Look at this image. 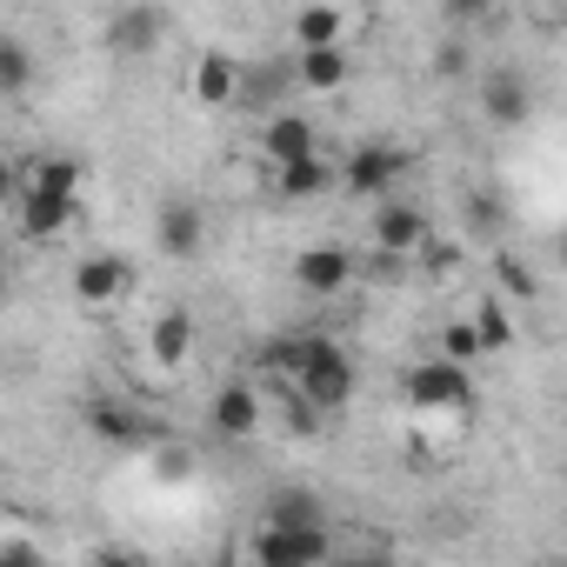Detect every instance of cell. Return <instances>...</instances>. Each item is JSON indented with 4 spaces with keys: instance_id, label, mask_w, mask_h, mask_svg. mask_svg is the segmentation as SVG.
I'll return each mask as SVG.
<instances>
[{
    "instance_id": "6",
    "label": "cell",
    "mask_w": 567,
    "mask_h": 567,
    "mask_svg": "<svg viewBox=\"0 0 567 567\" xmlns=\"http://www.w3.org/2000/svg\"><path fill=\"white\" fill-rule=\"evenodd\" d=\"M295 288H301L308 301H334V295H348V288H354V247H341V240H315V247H301V254H295Z\"/></svg>"
},
{
    "instance_id": "13",
    "label": "cell",
    "mask_w": 567,
    "mask_h": 567,
    "mask_svg": "<svg viewBox=\"0 0 567 567\" xmlns=\"http://www.w3.org/2000/svg\"><path fill=\"white\" fill-rule=\"evenodd\" d=\"M14 214H21V240H61L81 214V194H41V187H21L14 194Z\"/></svg>"
},
{
    "instance_id": "21",
    "label": "cell",
    "mask_w": 567,
    "mask_h": 567,
    "mask_svg": "<svg viewBox=\"0 0 567 567\" xmlns=\"http://www.w3.org/2000/svg\"><path fill=\"white\" fill-rule=\"evenodd\" d=\"M260 520H328V494L308 487V481L267 487V494H260Z\"/></svg>"
},
{
    "instance_id": "33",
    "label": "cell",
    "mask_w": 567,
    "mask_h": 567,
    "mask_svg": "<svg viewBox=\"0 0 567 567\" xmlns=\"http://www.w3.org/2000/svg\"><path fill=\"white\" fill-rule=\"evenodd\" d=\"M540 8H567V0H540Z\"/></svg>"
},
{
    "instance_id": "23",
    "label": "cell",
    "mask_w": 567,
    "mask_h": 567,
    "mask_svg": "<svg viewBox=\"0 0 567 567\" xmlns=\"http://www.w3.org/2000/svg\"><path fill=\"white\" fill-rule=\"evenodd\" d=\"M474 328H481L487 354H507V348H514V315H507V295H481V308H474Z\"/></svg>"
},
{
    "instance_id": "2",
    "label": "cell",
    "mask_w": 567,
    "mask_h": 567,
    "mask_svg": "<svg viewBox=\"0 0 567 567\" xmlns=\"http://www.w3.org/2000/svg\"><path fill=\"white\" fill-rule=\"evenodd\" d=\"M341 547H334L328 520H260L247 540V560H260V567H321Z\"/></svg>"
},
{
    "instance_id": "1",
    "label": "cell",
    "mask_w": 567,
    "mask_h": 567,
    "mask_svg": "<svg viewBox=\"0 0 567 567\" xmlns=\"http://www.w3.org/2000/svg\"><path fill=\"white\" fill-rule=\"evenodd\" d=\"M295 401L315 414H341L354 401V361L328 334H301V368H295Z\"/></svg>"
},
{
    "instance_id": "11",
    "label": "cell",
    "mask_w": 567,
    "mask_h": 567,
    "mask_svg": "<svg viewBox=\"0 0 567 567\" xmlns=\"http://www.w3.org/2000/svg\"><path fill=\"white\" fill-rule=\"evenodd\" d=\"M154 247H161L167 260H194V254L207 247V207L187 200V194L161 200V207H154Z\"/></svg>"
},
{
    "instance_id": "17",
    "label": "cell",
    "mask_w": 567,
    "mask_h": 567,
    "mask_svg": "<svg viewBox=\"0 0 567 567\" xmlns=\"http://www.w3.org/2000/svg\"><path fill=\"white\" fill-rule=\"evenodd\" d=\"M288 94H301V61H260V68H247L240 74V107H274V101H288Z\"/></svg>"
},
{
    "instance_id": "10",
    "label": "cell",
    "mask_w": 567,
    "mask_h": 567,
    "mask_svg": "<svg viewBox=\"0 0 567 567\" xmlns=\"http://www.w3.org/2000/svg\"><path fill=\"white\" fill-rule=\"evenodd\" d=\"M161 34H167V14L154 8V0H127V8H114V14H107V28H101L107 54H121V61L154 54V48H161Z\"/></svg>"
},
{
    "instance_id": "25",
    "label": "cell",
    "mask_w": 567,
    "mask_h": 567,
    "mask_svg": "<svg viewBox=\"0 0 567 567\" xmlns=\"http://www.w3.org/2000/svg\"><path fill=\"white\" fill-rule=\"evenodd\" d=\"M467 227H474L481 240H501V234H507V200H501L494 187H474V194H467Z\"/></svg>"
},
{
    "instance_id": "5",
    "label": "cell",
    "mask_w": 567,
    "mask_h": 567,
    "mask_svg": "<svg viewBox=\"0 0 567 567\" xmlns=\"http://www.w3.org/2000/svg\"><path fill=\"white\" fill-rule=\"evenodd\" d=\"M401 174H408V154H401V147L361 141V147L341 161V194H354V200H388V194L401 187Z\"/></svg>"
},
{
    "instance_id": "15",
    "label": "cell",
    "mask_w": 567,
    "mask_h": 567,
    "mask_svg": "<svg viewBox=\"0 0 567 567\" xmlns=\"http://www.w3.org/2000/svg\"><path fill=\"white\" fill-rule=\"evenodd\" d=\"M267 174H274V200H288V207H308V200L341 187V167H328V154H301V161L267 167Z\"/></svg>"
},
{
    "instance_id": "30",
    "label": "cell",
    "mask_w": 567,
    "mask_h": 567,
    "mask_svg": "<svg viewBox=\"0 0 567 567\" xmlns=\"http://www.w3.org/2000/svg\"><path fill=\"white\" fill-rule=\"evenodd\" d=\"M421 267H434V274H454V267H461V247L427 234V247H421Z\"/></svg>"
},
{
    "instance_id": "18",
    "label": "cell",
    "mask_w": 567,
    "mask_h": 567,
    "mask_svg": "<svg viewBox=\"0 0 567 567\" xmlns=\"http://www.w3.org/2000/svg\"><path fill=\"white\" fill-rule=\"evenodd\" d=\"M147 354H154V368L181 374V368L194 361V321H187L181 308H161L154 328H147Z\"/></svg>"
},
{
    "instance_id": "16",
    "label": "cell",
    "mask_w": 567,
    "mask_h": 567,
    "mask_svg": "<svg viewBox=\"0 0 567 567\" xmlns=\"http://www.w3.org/2000/svg\"><path fill=\"white\" fill-rule=\"evenodd\" d=\"M240 61L234 54H200L194 61V74H187V94H194V107H240Z\"/></svg>"
},
{
    "instance_id": "26",
    "label": "cell",
    "mask_w": 567,
    "mask_h": 567,
    "mask_svg": "<svg viewBox=\"0 0 567 567\" xmlns=\"http://www.w3.org/2000/svg\"><path fill=\"white\" fill-rule=\"evenodd\" d=\"M434 354H447V361H467V368H474V361L487 354V341H481L474 315H467V321H447V328H441V341H434Z\"/></svg>"
},
{
    "instance_id": "4",
    "label": "cell",
    "mask_w": 567,
    "mask_h": 567,
    "mask_svg": "<svg viewBox=\"0 0 567 567\" xmlns=\"http://www.w3.org/2000/svg\"><path fill=\"white\" fill-rule=\"evenodd\" d=\"M74 301L87 308V315H107V308H121L127 301V288H134V267L114 254V247H94V254H81L74 260Z\"/></svg>"
},
{
    "instance_id": "29",
    "label": "cell",
    "mask_w": 567,
    "mask_h": 567,
    "mask_svg": "<svg viewBox=\"0 0 567 567\" xmlns=\"http://www.w3.org/2000/svg\"><path fill=\"white\" fill-rule=\"evenodd\" d=\"M154 474L161 481H187L194 474V454L187 447H154Z\"/></svg>"
},
{
    "instance_id": "8",
    "label": "cell",
    "mask_w": 567,
    "mask_h": 567,
    "mask_svg": "<svg viewBox=\"0 0 567 567\" xmlns=\"http://www.w3.org/2000/svg\"><path fill=\"white\" fill-rule=\"evenodd\" d=\"M368 240H374V254H388V260H408V254H421V247H427V214H421L414 200L388 194V200H374Z\"/></svg>"
},
{
    "instance_id": "22",
    "label": "cell",
    "mask_w": 567,
    "mask_h": 567,
    "mask_svg": "<svg viewBox=\"0 0 567 567\" xmlns=\"http://www.w3.org/2000/svg\"><path fill=\"white\" fill-rule=\"evenodd\" d=\"M494 280H501L507 301H534V295H540V274H534L514 247H494Z\"/></svg>"
},
{
    "instance_id": "9",
    "label": "cell",
    "mask_w": 567,
    "mask_h": 567,
    "mask_svg": "<svg viewBox=\"0 0 567 567\" xmlns=\"http://www.w3.org/2000/svg\"><path fill=\"white\" fill-rule=\"evenodd\" d=\"M81 421H87V434H94L101 447H114V454H134V447H154V421H147L141 408H127V401H114V394H94V401L81 408Z\"/></svg>"
},
{
    "instance_id": "27",
    "label": "cell",
    "mask_w": 567,
    "mask_h": 567,
    "mask_svg": "<svg viewBox=\"0 0 567 567\" xmlns=\"http://www.w3.org/2000/svg\"><path fill=\"white\" fill-rule=\"evenodd\" d=\"M467 68H474L467 61V41H441L434 48V81H467Z\"/></svg>"
},
{
    "instance_id": "14",
    "label": "cell",
    "mask_w": 567,
    "mask_h": 567,
    "mask_svg": "<svg viewBox=\"0 0 567 567\" xmlns=\"http://www.w3.org/2000/svg\"><path fill=\"white\" fill-rule=\"evenodd\" d=\"M301 154H321V127L308 114H260V161L267 167H288Z\"/></svg>"
},
{
    "instance_id": "28",
    "label": "cell",
    "mask_w": 567,
    "mask_h": 567,
    "mask_svg": "<svg viewBox=\"0 0 567 567\" xmlns=\"http://www.w3.org/2000/svg\"><path fill=\"white\" fill-rule=\"evenodd\" d=\"M441 14L454 28H481V21H494V0H441Z\"/></svg>"
},
{
    "instance_id": "24",
    "label": "cell",
    "mask_w": 567,
    "mask_h": 567,
    "mask_svg": "<svg viewBox=\"0 0 567 567\" xmlns=\"http://www.w3.org/2000/svg\"><path fill=\"white\" fill-rule=\"evenodd\" d=\"M34 87V54H28V41L21 34H8V41H0V94H28Z\"/></svg>"
},
{
    "instance_id": "12",
    "label": "cell",
    "mask_w": 567,
    "mask_h": 567,
    "mask_svg": "<svg viewBox=\"0 0 567 567\" xmlns=\"http://www.w3.org/2000/svg\"><path fill=\"white\" fill-rule=\"evenodd\" d=\"M207 427H214L220 441H254V434L267 427V394H260L254 381H227V388H214Z\"/></svg>"
},
{
    "instance_id": "20",
    "label": "cell",
    "mask_w": 567,
    "mask_h": 567,
    "mask_svg": "<svg viewBox=\"0 0 567 567\" xmlns=\"http://www.w3.org/2000/svg\"><path fill=\"white\" fill-rule=\"evenodd\" d=\"M295 48H341L348 41V14H341V0H308V8L295 14Z\"/></svg>"
},
{
    "instance_id": "19",
    "label": "cell",
    "mask_w": 567,
    "mask_h": 567,
    "mask_svg": "<svg viewBox=\"0 0 567 567\" xmlns=\"http://www.w3.org/2000/svg\"><path fill=\"white\" fill-rule=\"evenodd\" d=\"M295 61H301V94H341L354 81L348 48H295Z\"/></svg>"
},
{
    "instance_id": "31",
    "label": "cell",
    "mask_w": 567,
    "mask_h": 567,
    "mask_svg": "<svg viewBox=\"0 0 567 567\" xmlns=\"http://www.w3.org/2000/svg\"><path fill=\"white\" fill-rule=\"evenodd\" d=\"M0 567H41V547L21 540V534H8V540H0Z\"/></svg>"
},
{
    "instance_id": "3",
    "label": "cell",
    "mask_w": 567,
    "mask_h": 567,
    "mask_svg": "<svg viewBox=\"0 0 567 567\" xmlns=\"http://www.w3.org/2000/svg\"><path fill=\"white\" fill-rule=\"evenodd\" d=\"M408 408L414 414H467L474 408V368L467 361H447V354H427L408 368Z\"/></svg>"
},
{
    "instance_id": "7",
    "label": "cell",
    "mask_w": 567,
    "mask_h": 567,
    "mask_svg": "<svg viewBox=\"0 0 567 567\" xmlns=\"http://www.w3.org/2000/svg\"><path fill=\"white\" fill-rule=\"evenodd\" d=\"M474 101H481V121L487 127H527L534 121V81L520 68H494L474 81Z\"/></svg>"
},
{
    "instance_id": "32",
    "label": "cell",
    "mask_w": 567,
    "mask_h": 567,
    "mask_svg": "<svg viewBox=\"0 0 567 567\" xmlns=\"http://www.w3.org/2000/svg\"><path fill=\"white\" fill-rule=\"evenodd\" d=\"M554 247H560V267H567V234H560V240H554Z\"/></svg>"
}]
</instances>
